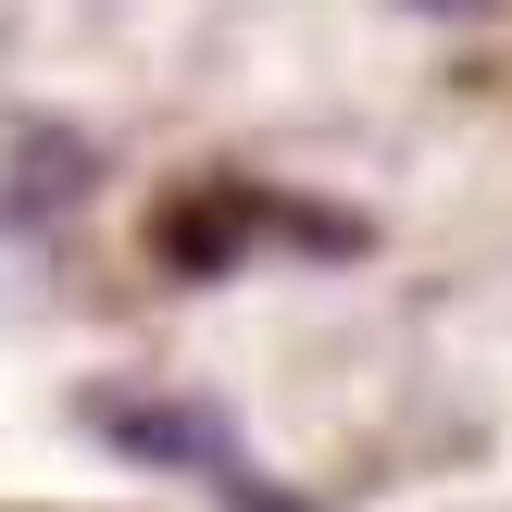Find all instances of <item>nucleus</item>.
I'll use <instances>...</instances> for the list:
<instances>
[{
	"label": "nucleus",
	"mask_w": 512,
	"mask_h": 512,
	"mask_svg": "<svg viewBox=\"0 0 512 512\" xmlns=\"http://www.w3.org/2000/svg\"><path fill=\"white\" fill-rule=\"evenodd\" d=\"M413 13H475V0H413Z\"/></svg>",
	"instance_id": "nucleus-1"
}]
</instances>
